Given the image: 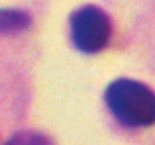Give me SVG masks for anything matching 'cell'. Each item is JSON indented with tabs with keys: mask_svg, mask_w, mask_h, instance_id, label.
Here are the masks:
<instances>
[{
	"mask_svg": "<svg viewBox=\"0 0 155 145\" xmlns=\"http://www.w3.org/2000/svg\"><path fill=\"white\" fill-rule=\"evenodd\" d=\"M104 100L122 126L149 127L155 124V92L147 84L132 79H118L108 84Z\"/></svg>",
	"mask_w": 155,
	"mask_h": 145,
	"instance_id": "1",
	"label": "cell"
},
{
	"mask_svg": "<svg viewBox=\"0 0 155 145\" xmlns=\"http://www.w3.org/2000/svg\"><path fill=\"white\" fill-rule=\"evenodd\" d=\"M112 22L98 6H83L71 16V39L83 53H98L110 43Z\"/></svg>",
	"mask_w": 155,
	"mask_h": 145,
	"instance_id": "2",
	"label": "cell"
},
{
	"mask_svg": "<svg viewBox=\"0 0 155 145\" xmlns=\"http://www.w3.org/2000/svg\"><path fill=\"white\" fill-rule=\"evenodd\" d=\"M30 24L24 12H16V10H4L0 12V31L2 34H10V31H20Z\"/></svg>",
	"mask_w": 155,
	"mask_h": 145,
	"instance_id": "3",
	"label": "cell"
},
{
	"mask_svg": "<svg viewBox=\"0 0 155 145\" xmlns=\"http://www.w3.org/2000/svg\"><path fill=\"white\" fill-rule=\"evenodd\" d=\"M4 145H53L51 137H47L45 134H39V131H18L8 139Z\"/></svg>",
	"mask_w": 155,
	"mask_h": 145,
	"instance_id": "4",
	"label": "cell"
}]
</instances>
